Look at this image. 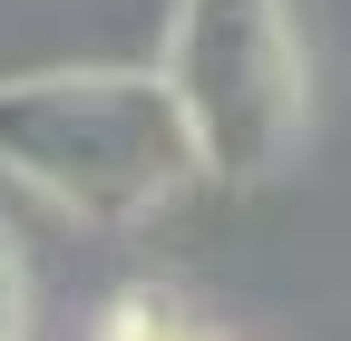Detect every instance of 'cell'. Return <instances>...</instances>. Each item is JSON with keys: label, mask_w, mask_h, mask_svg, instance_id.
<instances>
[{"label": "cell", "mask_w": 351, "mask_h": 341, "mask_svg": "<svg viewBox=\"0 0 351 341\" xmlns=\"http://www.w3.org/2000/svg\"><path fill=\"white\" fill-rule=\"evenodd\" d=\"M0 166L88 225H127L195 176V147L166 78L88 68V78H10L0 88Z\"/></svg>", "instance_id": "1"}, {"label": "cell", "mask_w": 351, "mask_h": 341, "mask_svg": "<svg viewBox=\"0 0 351 341\" xmlns=\"http://www.w3.org/2000/svg\"><path fill=\"white\" fill-rule=\"evenodd\" d=\"M166 98L186 117L195 166H215L234 186L263 176L293 147V117H302V68H293L283 0H176Z\"/></svg>", "instance_id": "2"}, {"label": "cell", "mask_w": 351, "mask_h": 341, "mask_svg": "<svg viewBox=\"0 0 351 341\" xmlns=\"http://www.w3.org/2000/svg\"><path fill=\"white\" fill-rule=\"evenodd\" d=\"M0 341H29V312H20V253L0 234Z\"/></svg>", "instance_id": "3"}]
</instances>
